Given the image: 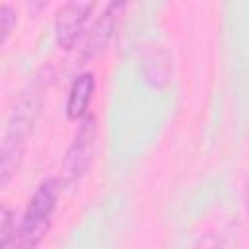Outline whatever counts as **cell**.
Returning <instances> with one entry per match:
<instances>
[{
  "label": "cell",
  "mask_w": 249,
  "mask_h": 249,
  "mask_svg": "<svg viewBox=\"0 0 249 249\" xmlns=\"http://www.w3.org/2000/svg\"><path fill=\"white\" fill-rule=\"evenodd\" d=\"M43 95H45V78L37 76L29 84V88L21 93L18 105L14 107L8 119L4 138H2V148H0V185L2 187H6L19 169L29 134L43 107Z\"/></svg>",
  "instance_id": "cell-1"
},
{
  "label": "cell",
  "mask_w": 249,
  "mask_h": 249,
  "mask_svg": "<svg viewBox=\"0 0 249 249\" xmlns=\"http://www.w3.org/2000/svg\"><path fill=\"white\" fill-rule=\"evenodd\" d=\"M60 191L62 181L58 177H49L41 181L33 196L29 198L16 231L0 237V249H37L53 224Z\"/></svg>",
  "instance_id": "cell-2"
},
{
  "label": "cell",
  "mask_w": 249,
  "mask_h": 249,
  "mask_svg": "<svg viewBox=\"0 0 249 249\" xmlns=\"http://www.w3.org/2000/svg\"><path fill=\"white\" fill-rule=\"evenodd\" d=\"M95 144H97V119L95 115H88L80 121L74 140L66 150L62 175H60L64 187H74L88 173L95 156Z\"/></svg>",
  "instance_id": "cell-3"
},
{
  "label": "cell",
  "mask_w": 249,
  "mask_h": 249,
  "mask_svg": "<svg viewBox=\"0 0 249 249\" xmlns=\"http://www.w3.org/2000/svg\"><path fill=\"white\" fill-rule=\"evenodd\" d=\"M93 10V2H66L54 16V39L58 47L72 49L84 31V25Z\"/></svg>",
  "instance_id": "cell-4"
},
{
  "label": "cell",
  "mask_w": 249,
  "mask_h": 249,
  "mask_svg": "<svg viewBox=\"0 0 249 249\" xmlns=\"http://www.w3.org/2000/svg\"><path fill=\"white\" fill-rule=\"evenodd\" d=\"M123 10H124L123 2H111L105 6V10L101 12V16L97 18V21L93 23V27L89 31V37L82 51V60H95L103 54V51L107 49V45L115 33V27H117V21H119V16Z\"/></svg>",
  "instance_id": "cell-5"
},
{
  "label": "cell",
  "mask_w": 249,
  "mask_h": 249,
  "mask_svg": "<svg viewBox=\"0 0 249 249\" xmlns=\"http://www.w3.org/2000/svg\"><path fill=\"white\" fill-rule=\"evenodd\" d=\"M93 91H95V76L91 72H82L74 78L66 99V117L70 121H82L84 117H88L86 113L91 103Z\"/></svg>",
  "instance_id": "cell-6"
},
{
  "label": "cell",
  "mask_w": 249,
  "mask_h": 249,
  "mask_svg": "<svg viewBox=\"0 0 249 249\" xmlns=\"http://www.w3.org/2000/svg\"><path fill=\"white\" fill-rule=\"evenodd\" d=\"M169 68H171V62H169V56L165 54V51H161V47H152L150 53L144 54V62H142V70H144V76L146 80L156 86V88H161L169 82Z\"/></svg>",
  "instance_id": "cell-7"
},
{
  "label": "cell",
  "mask_w": 249,
  "mask_h": 249,
  "mask_svg": "<svg viewBox=\"0 0 249 249\" xmlns=\"http://www.w3.org/2000/svg\"><path fill=\"white\" fill-rule=\"evenodd\" d=\"M18 25V12L12 4H2L0 6V45L4 47L10 39V35L14 33Z\"/></svg>",
  "instance_id": "cell-8"
},
{
  "label": "cell",
  "mask_w": 249,
  "mask_h": 249,
  "mask_svg": "<svg viewBox=\"0 0 249 249\" xmlns=\"http://www.w3.org/2000/svg\"><path fill=\"white\" fill-rule=\"evenodd\" d=\"M195 249H214V247H208V245H206L204 241H200V243H198V245H196Z\"/></svg>",
  "instance_id": "cell-9"
}]
</instances>
